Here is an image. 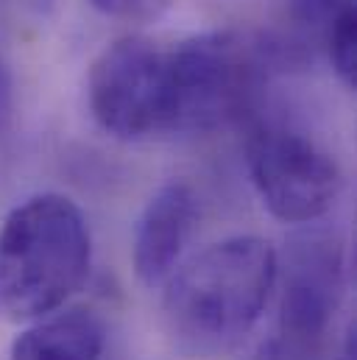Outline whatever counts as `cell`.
<instances>
[{
	"label": "cell",
	"instance_id": "cell-10",
	"mask_svg": "<svg viewBox=\"0 0 357 360\" xmlns=\"http://www.w3.org/2000/svg\"><path fill=\"white\" fill-rule=\"evenodd\" d=\"M98 11H103L106 17H117V20H129V22H148L157 20L171 0H89Z\"/></svg>",
	"mask_w": 357,
	"mask_h": 360
},
{
	"label": "cell",
	"instance_id": "cell-1",
	"mask_svg": "<svg viewBox=\"0 0 357 360\" xmlns=\"http://www.w3.org/2000/svg\"><path fill=\"white\" fill-rule=\"evenodd\" d=\"M279 255L257 235L218 240L165 279L162 316L178 352L218 358L257 327L279 279Z\"/></svg>",
	"mask_w": 357,
	"mask_h": 360
},
{
	"label": "cell",
	"instance_id": "cell-2",
	"mask_svg": "<svg viewBox=\"0 0 357 360\" xmlns=\"http://www.w3.org/2000/svg\"><path fill=\"white\" fill-rule=\"evenodd\" d=\"M89 257L87 218L73 198H25L0 224V316L28 324L65 307L87 279Z\"/></svg>",
	"mask_w": 357,
	"mask_h": 360
},
{
	"label": "cell",
	"instance_id": "cell-8",
	"mask_svg": "<svg viewBox=\"0 0 357 360\" xmlns=\"http://www.w3.org/2000/svg\"><path fill=\"white\" fill-rule=\"evenodd\" d=\"M106 327L84 307L53 310L11 344L8 360H106Z\"/></svg>",
	"mask_w": 357,
	"mask_h": 360
},
{
	"label": "cell",
	"instance_id": "cell-4",
	"mask_svg": "<svg viewBox=\"0 0 357 360\" xmlns=\"http://www.w3.org/2000/svg\"><path fill=\"white\" fill-rule=\"evenodd\" d=\"M95 123L123 143L174 134L168 48L148 37H120L95 59L87 82Z\"/></svg>",
	"mask_w": 357,
	"mask_h": 360
},
{
	"label": "cell",
	"instance_id": "cell-3",
	"mask_svg": "<svg viewBox=\"0 0 357 360\" xmlns=\"http://www.w3.org/2000/svg\"><path fill=\"white\" fill-rule=\"evenodd\" d=\"M279 65V42L235 28L204 31L168 48L174 134L212 131L235 120Z\"/></svg>",
	"mask_w": 357,
	"mask_h": 360
},
{
	"label": "cell",
	"instance_id": "cell-5",
	"mask_svg": "<svg viewBox=\"0 0 357 360\" xmlns=\"http://www.w3.org/2000/svg\"><path fill=\"white\" fill-rule=\"evenodd\" d=\"M249 174L268 207L285 224H313L341 193L335 157L299 129L266 123L249 140Z\"/></svg>",
	"mask_w": 357,
	"mask_h": 360
},
{
	"label": "cell",
	"instance_id": "cell-6",
	"mask_svg": "<svg viewBox=\"0 0 357 360\" xmlns=\"http://www.w3.org/2000/svg\"><path fill=\"white\" fill-rule=\"evenodd\" d=\"M282 274L279 330L287 347L307 349L327 333L344 290V249L330 232L296 235Z\"/></svg>",
	"mask_w": 357,
	"mask_h": 360
},
{
	"label": "cell",
	"instance_id": "cell-11",
	"mask_svg": "<svg viewBox=\"0 0 357 360\" xmlns=\"http://www.w3.org/2000/svg\"><path fill=\"white\" fill-rule=\"evenodd\" d=\"M11 106H14V92H11V76H8V68L0 56V137L3 131L8 129V120H11Z\"/></svg>",
	"mask_w": 357,
	"mask_h": 360
},
{
	"label": "cell",
	"instance_id": "cell-9",
	"mask_svg": "<svg viewBox=\"0 0 357 360\" xmlns=\"http://www.w3.org/2000/svg\"><path fill=\"white\" fill-rule=\"evenodd\" d=\"M287 17L299 37V45L324 48L327 37L346 20H355V0H287Z\"/></svg>",
	"mask_w": 357,
	"mask_h": 360
},
{
	"label": "cell",
	"instance_id": "cell-7",
	"mask_svg": "<svg viewBox=\"0 0 357 360\" xmlns=\"http://www.w3.org/2000/svg\"><path fill=\"white\" fill-rule=\"evenodd\" d=\"M198 221V198L187 181L162 184L140 212L131 260L143 285L157 288L178 269Z\"/></svg>",
	"mask_w": 357,
	"mask_h": 360
}]
</instances>
